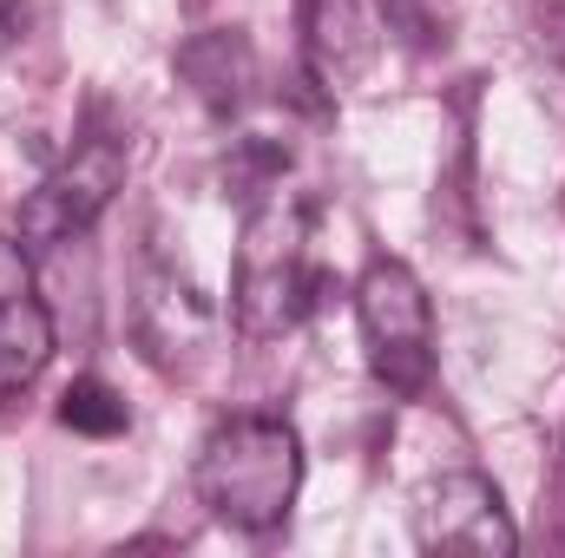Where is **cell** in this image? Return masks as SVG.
Returning <instances> with one entry per match:
<instances>
[{
  "label": "cell",
  "instance_id": "cell-1",
  "mask_svg": "<svg viewBox=\"0 0 565 558\" xmlns=\"http://www.w3.org/2000/svg\"><path fill=\"white\" fill-rule=\"evenodd\" d=\"M322 296L316 270V230H309V204L270 191L250 204L244 237H237V270H231V315L250 342H277L289 335Z\"/></svg>",
  "mask_w": 565,
  "mask_h": 558
},
{
  "label": "cell",
  "instance_id": "cell-2",
  "mask_svg": "<svg viewBox=\"0 0 565 558\" xmlns=\"http://www.w3.org/2000/svg\"><path fill=\"white\" fill-rule=\"evenodd\" d=\"M302 486V440L282 415H231L198 447V500L237 533H277Z\"/></svg>",
  "mask_w": 565,
  "mask_h": 558
},
{
  "label": "cell",
  "instance_id": "cell-3",
  "mask_svg": "<svg viewBox=\"0 0 565 558\" xmlns=\"http://www.w3.org/2000/svg\"><path fill=\"white\" fill-rule=\"evenodd\" d=\"M355 322H362V348L369 368L388 395L415 401L434 382V309H427L422 277L402 257H375L355 282Z\"/></svg>",
  "mask_w": 565,
  "mask_h": 558
},
{
  "label": "cell",
  "instance_id": "cell-4",
  "mask_svg": "<svg viewBox=\"0 0 565 558\" xmlns=\"http://www.w3.org/2000/svg\"><path fill=\"white\" fill-rule=\"evenodd\" d=\"M126 139L119 132H86V139L73 144L33 191H26V204H20V237L26 244H66V237H79V230H93L106 211H113V197L126 191Z\"/></svg>",
  "mask_w": 565,
  "mask_h": 558
},
{
  "label": "cell",
  "instance_id": "cell-5",
  "mask_svg": "<svg viewBox=\"0 0 565 558\" xmlns=\"http://www.w3.org/2000/svg\"><path fill=\"white\" fill-rule=\"evenodd\" d=\"M415 539L427 552H454V558H513L520 533L507 519V500L487 473H440L415 506Z\"/></svg>",
  "mask_w": 565,
  "mask_h": 558
},
{
  "label": "cell",
  "instance_id": "cell-6",
  "mask_svg": "<svg viewBox=\"0 0 565 558\" xmlns=\"http://www.w3.org/2000/svg\"><path fill=\"white\" fill-rule=\"evenodd\" d=\"M53 362V315L33 289L0 296V401H20Z\"/></svg>",
  "mask_w": 565,
  "mask_h": 558
},
{
  "label": "cell",
  "instance_id": "cell-7",
  "mask_svg": "<svg viewBox=\"0 0 565 558\" xmlns=\"http://www.w3.org/2000/svg\"><path fill=\"white\" fill-rule=\"evenodd\" d=\"M375 53V26L355 0H309V60L329 86H349Z\"/></svg>",
  "mask_w": 565,
  "mask_h": 558
},
{
  "label": "cell",
  "instance_id": "cell-8",
  "mask_svg": "<svg viewBox=\"0 0 565 558\" xmlns=\"http://www.w3.org/2000/svg\"><path fill=\"white\" fill-rule=\"evenodd\" d=\"M60 427L86 433V440H119V433L132 427V408H126V395H119L113 382L79 375V382L60 395Z\"/></svg>",
  "mask_w": 565,
  "mask_h": 558
},
{
  "label": "cell",
  "instance_id": "cell-9",
  "mask_svg": "<svg viewBox=\"0 0 565 558\" xmlns=\"http://www.w3.org/2000/svg\"><path fill=\"white\" fill-rule=\"evenodd\" d=\"M46 20V0H0V53H13Z\"/></svg>",
  "mask_w": 565,
  "mask_h": 558
}]
</instances>
